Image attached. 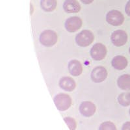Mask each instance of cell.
I'll list each match as a JSON object with an SVG mask.
<instances>
[{"label":"cell","mask_w":130,"mask_h":130,"mask_svg":"<svg viewBox=\"0 0 130 130\" xmlns=\"http://www.w3.org/2000/svg\"><path fill=\"white\" fill-rule=\"evenodd\" d=\"M107 71L103 67H98L92 70L91 73V79L94 83H102L107 77Z\"/></svg>","instance_id":"obj_7"},{"label":"cell","mask_w":130,"mask_h":130,"mask_svg":"<svg viewBox=\"0 0 130 130\" xmlns=\"http://www.w3.org/2000/svg\"><path fill=\"white\" fill-rule=\"evenodd\" d=\"M94 37L92 32L89 30H83L75 37V42L79 46L87 47L94 41Z\"/></svg>","instance_id":"obj_2"},{"label":"cell","mask_w":130,"mask_h":130,"mask_svg":"<svg viewBox=\"0 0 130 130\" xmlns=\"http://www.w3.org/2000/svg\"><path fill=\"white\" fill-rule=\"evenodd\" d=\"M96 105L91 102H83L79 106V111L82 115L86 117H90L94 115L96 112Z\"/></svg>","instance_id":"obj_9"},{"label":"cell","mask_w":130,"mask_h":130,"mask_svg":"<svg viewBox=\"0 0 130 130\" xmlns=\"http://www.w3.org/2000/svg\"><path fill=\"white\" fill-rule=\"evenodd\" d=\"M68 70L73 76H78L83 72V67L81 62L77 60H72L68 63Z\"/></svg>","instance_id":"obj_12"},{"label":"cell","mask_w":130,"mask_h":130,"mask_svg":"<svg viewBox=\"0 0 130 130\" xmlns=\"http://www.w3.org/2000/svg\"><path fill=\"white\" fill-rule=\"evenodd\" d=\"M111 64L113 68L118 70H122L127 67V60L125 57L122 56V55H117L112 59Z\"/></svg>","instance_id":"obj_13"},{"label":"cell","mask_w":130,"mask_h":130,"mask_svg":"<svg viewBox=\"0 0 130 130\" xmlns=\"http://www.w3.org/2000/svg\"><path fill=\"white\" fill-rule=\"evenodd\" d=\"M118 102L122 106H129L130 105V92L120 94L118 97Z\"/></svg>","instance_id":"obj_16"},{"label":"cell","mask_w":130,"mask_h":130,"mask_svg":"<svg viewBox=\"0 0 130 130\" xmlns=\"http://www.w3.org/2000/svg\"><path fill=\"white\" fill-rule=\"evenodd\" d=\"M63 9L68 13H76L81 10V5L77 0H66L64 2Z\"/></svg>","instance_id":"obj_10"},{"label":"cell","mask_w":130,"mask_h":130,"mask_svg":"<svg viewBox=\"0 0 130 130\" xmlns=\"http://www.w3.org/2000/svg\"><path fill=\"white\" fill-rule=\"evenodd\" d=\"M107 48L102 43H96L90 50V55L94 61H102L105 57Z\"/></svg>","instance_id":"obj_5"},{"label":"cell","mask_w":130,"mask_h":130,"mask_svg":"<svg viewBox=\"0 0 130 130\" xmlns=\"http://www.w3.org/2000/svg\"><path fill=\"white\" fill-rule=\"evenodd\" d=\"M57 108L59 111H64L69 109L72 105V99L67 94H59L53 99Z\"/></svg>","instance_id":"obj_3"},{"label":"cell","mask_w":130,"mask_h":130,"mask_svg":"<svg viewBox=\"0 0 130 130\" xmlns=\"http://www.w3.org/2000/svg\"><path fill=\"white\" fill-rule=\"evenodd\" d=\"M39 39L43 46L52 47L57 42L58 36L55 31L52 30H46L40 34Z\"/></svg>","instance_id":"obj_1"},{"label":"cell","mask_w":130,"mask_h":130,"mask_svg":"<svg viewBox=\"0 0 130 130\" xmlns=\"http://www.w3.org/2000/svg\"><path fill=\"white\" fill-rule=\"evenodd\" d=\"M129 53H130V47H129Z\"/></svg>","instance_id":"obj_22"},{"label":"cell","mask_w":130,"mask_h":130,"mask_svg":"<svg viewBox=\"0 0 130 130\" xmlns=\"http://www.w3.org/2000/svg\"><path fill=\"white\" fill-rule=\"evenodd\" d=\"M83 4H85V5H89L92 3V2H94V0H80Z\"/></svg>","instance_id":"obj_21"},{"label":"cell","mask_w":130,"mask_h":130,"mask_svg":"<svg viewBox=\"0 0 130 130\" xmlns=\"http://www.w3.org/2000/svg\"><path fill=\"white\" fill-rule=\"evenodd\" d=\"M106 21L108 24L113 26H119L123 24L124 16L121 12L117 10H112L106 15Z\"/></svg>","instance_id":"obj_4"},{"label":"cell","mask_w":130,"mask_h":130,"mask_svg":"<svg viewBox=\"0 0 130 130\" xmlns=\"http://www.w3.org/2000/svg\"><path fill=\"white\" fill-rule=\"evenodd\" d=\"M118 87L124 90H130V75L124 74L118 77L117 81Z\"/></svg>","instance_id":"obj_14"},{"label":"cell","mask_w":130,"mask_h":130,"mask_svg":"<svg viewBox=\"0 0 130 130\" xmlns=\"http://www.w3.org/2000/svg\"><path fill=\"white\" fill-rule=\"evenodd\" d=\"M99 130H117L115 124L109 121H106L102 123L100 126Z\"/></svg>","instance_id":"obj_17"},{"label":"cell","mask_w":130,"mask_h":130,"mask_svg":"<svg viewBox=\"0 0 130 130\" xmlns=\"http://www.w3.org/2000/svg\"><path fill=\"white\" fill-rule=\"evenodd\" d=\"M125 12L127 14V15L130 16V0H129L126 3V7H125Z\"/></svg>","instance_id":"obj_19"},{"label":"cell","mask_w":130,"mask_h":130,"mask_svg":"<svg viewBox=\"0 0 130 130\" xmlns=\"http://www.w3.org/2000/svg\"><path fill=\"white\" fill-rule=\"evenodd\" d=\"M129 115H130V109H129Z\"/></svg>","instance_id":"obj_23"},{"label":"cell","mask_w":130,"mask_h":130,"mask_svg":"<svg viewBox=\"0 0 130 130\" xmlns=\"http://www.w3.org/2000/svg\"><path fill=\"white\" fill-rule=\"evenodd\" d=\"M59 86L63 90L68 92L74 90L75 88V82L72 77H63L59 81Z\"/></svg>","instance_id":"obj_11"},{"label":"cell","mask_w":130,"mask_h":130,"mask_svg":"<svg viewBox=\"0 0 130 130\" xmlns=\"http://www.w3.org/2000/svg\"><path fill=\"white\" fill-rule=\"evenodd\" d=\"M64 120L65 121L66 124H67V126H68L70 129H75V128L77 127V124H76V122H75V120H74V118H71V117H65L64 118Z\"/></svg>","instance_id":"obj_18"},{"label":"cell","mask_w":130,"mask_h":130,"mask_svg":"<svg viewBox=\"0 0 130 130\" xmlns=\"http://www.w3.org/2000/svg\"><path fill=\"white\" fill-rule=\"evenodd\" d=\"M82 26V20L77 16H73L68 18L65 22V28L68 32L77 31Z\"/></svg>","instance_id":"obj_8"},{"label":"cell","mask_w":130,"mask_h":130,"mask_svg":"<svg viewBox=\"0 0 130 130\" xmlns=\"http://www.w3.org/2000/svg\"><path fill=\"white\" fill-rule=\"evenodd\" d=\"M122 130H130V122H126L123 124Z\"/></svg>","instance_id":"obj_20"},{"label":"cell","mask_w":130,"mask_h":130,"mask_svg":"<svg viewBox=\"0 0 130 130\" xmlns=\"http://www.w3.org/2000/svg\"><path fill=\"white\" fill-rule=\"evenodd\" d=\"M112 43L115 46L120 47L124 46L127 41V35L122 30H117L114 31L111 37Z\"/></svg>","instance_id":"obj_6"},{"label":"cell","mask_w":130,"mask_h":130,"mask_svg":"<svg viewBox=\"0 0 130 130\" xmlns=\"http://www.w3.org/2000/svg\"><path fill=\"white\" fill-rule=\"evenodd\" d=\"M57 0H41L40 7L44 11L52 12L57 7Z\"/></svg>","instance_id":"obj_15"}]
</instances>
